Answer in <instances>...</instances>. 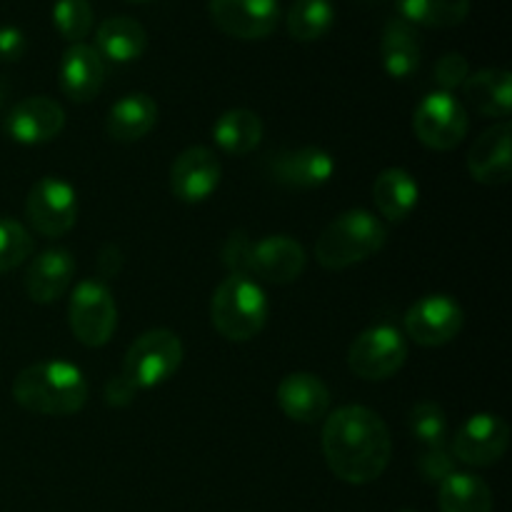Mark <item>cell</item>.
<instances>
[{"label":"cell","instance_id":"30","mask_svg":"<svg viewBox=\"0 0 512 512\" xmlns=\"http://www.w3.org/2000/svg\"><path fill=\"white\" fill-rule=\"evenodd\" d=\"M408 423L423 448H443V445H448V418H445L443 408L438 403H433V400H420V403H415L408 415Z\"/></svg>","mask_w":512,"mask_h":512},{"label":"cell","instance_id":"22","mask_svg":"<svg viewBox=\"0 0 512 512\" xmlns=\"http://www.w3.org/2000/svg\"><path fill=\"white\" fill-rule=\"evenodd\" d=\"M158 123V103L148 93H128L115 100L105 118V133L118 143L145 138Z\"/></svg>","mask_w":512,"mask_h":512},{"label":"cell","instance_id":"29","mask_svg":"<svg viewBox=\"0 0 512 512\" xmlns=\"http://www.w3.org/2000/svg\"><path fill=\"white\" fill-rule=\"evenodd\" d=\"M285 25L290 38L298 43H313L333 30L335 5L330 0H293Z\"/></svg>","mask_w":512,"mask_h":512},{"label":"cell","instance_id":"34","mask_svg":"<svg viewBox=\"0 0 512 512\" xmlns=\"http://www.w3.org/2000/svg\"><path fill=\"white\" fill-rule=\"evenodd\" d=\"M470 75V65L465 60L463 53H445L443 58L435 63V83L440 85L443 93H453L455 88L468 80Z\"/></svg>","mask_w":512,"mask_h":512},{"label":"cell","instance_id":"19","mask_svg":"<svg viewBox=\"0 0 512 512\" xmlns=\"http://www.w3.org/2000/svg\"><path fill=\"white\" fill-rule=\"evenodd\" d=\"M278 405L285 418L313 425L330 410V390L318 375L290 373L278 385Z\"/></svg>","mask_w":512,"mask_h":512},{"label":"cell","instance_id":"2","mask_svg":"<svg viewBox=\"0 0 512 512\" xmlns=\"http://www.w3.org/2000/svg\"><path fill=\"white\" fill-rule=\"evenodd\" d=\"M13 398L28 413L73 415L88 403V380L78 365L43 360L20 370L13 383Z\"/></svg>","mask_w":512,"mask_h":512},{"label":"cell","instance_id":"18","mask_svg":"<svg viewBox=\"0 0 512 512\" xmlns=\"http://www.w3.org/2000/svg\"><path fill=\"white\" fill-rule=\"evenodd\" d=\"M75 275V258L65 248L43 250L25 270V293L33 303L50 305L68 293Z\"/></svg>","mask_w":512,"mask_h":512},{"label":"cell","instance_id":"27","mask_svg":"<svg viewBox=\"0 0 512 512\" xmlns=\"http://www.w3.org/2000/svg\"><path fill=\"white\" fill-rule=\"evenodd\" d=\"M440 512H493V490L480 475L455 470L440 483Z\"/></svg>","mask_w":512,"mask_h":512},{"label":"cell","instance_id":"28","mask_svg":"<svg viewBox=\"0 0 512 512\" xmlns=\"http://www.w3.org/2000/svg\"><path fill=\"white\" fill-rule=\"evenodd\" d=\"M398 18L415 28H455L470 13V0H395Z\"/></svg>","mask_w":512,"mask_h":512},{"label":"cell","instance_id":"38","mask_svg":"<svg viewBox=\"0 0 512 512\" xmlns=\"http://www.w3.org/2000/svg\"><path fill=\"white\" fill-rule=\"evenodd\" d=\"M120 268H123V253H120L115 245H103V250H100L98 255L100 280L115 278V275L120 273Z\"/></svg>","mask_w":512,"mask_h":512},{"label":"cell","instance_id":"10","mask_svg":"<svg viewBox=\"0 0 512 512\" xmlns=\"http://www.w3.org/2000/svg\"><path fill=\"white\" fill-rule=\"evenodd\" d=\"M465 323L460 303L450 295L435 293L415 300L405 313V340H413L423 348H440L453 343Z\"/></svg>","mask_w":512,"mask_h":512},{"label":"cell","instance_id":"16","mask_svg":"<svg viewBox=\"0 0 512 512\" xmlns=\"http://www.w3.org/2000/svg\"><path fill=\"white\" fill-rule=\"evenodd\" d=\"M65 128V110L48 95H33L13 105L5 118V133L20 145H43Z\"/></svg>","mask_w":512,"mask_h":512},{"label":"cell","instance_id":"26","mask_svg":"<svg viewBox=\"0 0 512 512\" xmlns=\"http://www.w3.org/2000/svg\"><path fill=\"white\" fill-rule=\"evenodd\" d=\"M263 120L258 113L245 108L225 110L213 125V140L223 153L245 155L263 140Z\"/></svg>","mask_w":512,"mask_h":512},{"label":"cell","instance_id":"13","mask_svg":"<svg viewBox=\"0 0 512 512\" xmlns=\"http://www.w3.org/2000/svg\"><path fill=\"white\" fill-rule=\"evenodd\" d=\"M308 255L293 235H268L250 243L248 278L273 285H288L303 275Z\"/></svg>","mask_w":512,"mask_h":512},{"label":"cell","instance_id":"37","mask_svg":"<svg viewBox=\"0 0 512 512\" xmlns=\"http://www.w3.org/2000/svg\"><path fill=\"white\" fill-rule=\"evenodd\" d=\"M135 395H138V388L123 373L105 383V403L113 405V408H125V405L133 403Z\"/></svg>","mask_w":512,"mask_h":512},{"label":"cell","instance_id":"33","mask_svg":"<svg viewBox=\"0 0 512 512\" xmlns=\"http://www.w3.org/2000/svg\"><path fill=\"white\" fill-rule=\"evenodd\" d=\"M458 470L453 453H450L448 445L443 448H423L418 455V473L425 483H443L448 475H453Z\"/></svg>","mask_w":512,"mask_h":512},{"label":"cell","instance_id":"36","mask_svg":"<svg viewBox=\"0 0 512 512\" xmlns=\"http://www.w3.org/2000/svg\"><path fill=\"white\" fill-rule=\"evenodd\" d=\"M28 40L25 33L15 25H0V63H15L25 55Z\"/></svg>","mask_w":512,"mask_h":512},{"label":"cell","instance_id":"21","mask_svg":"<svg viewBox=\"0 0 512 512\" xmlns=\"http://www.w3.org/2000/svg\"><path fill=\"white\" fill-rule=\"evenodd\" d=\"M380 55H383V68L390 78L405 80L418 73L420 60H423L418 28L403 18H390L380 40Z\"/></svg>","mask_w":512,"mask_h":512},{"label":"cell","instance_id":"25","mask_svg":"<svg viewBox=\"0 0 512 512\" xmlns=\"http://www.w3.org/2000/svg\"><path fill=\"white\" fill-rule=\"evenodd\" d=\"M418 180L403 168H388L375 178L373 203L378 213L390 223H403L418 208Z\"/></svg>","mask_w":512,"mask_h":512},{"label":"cell","instance_id":"12","mask_svg":"<svg viewBox=\"0 0 512 512\" xmlns=\"http://www.w3.org/2000/svg\"><path fill=\"white\" fill-rule=\"evenodd\" d=\"M208 13L220 33L238 40H263L280 23L278 0H208Z\"/></svg>","mask_w":512,"mask_h":512},{"label":"cell","instance_id":"11","mask_svg":"<svg viewBox=\"0 0 512 512\" xmlns=\"http://www.w3.org/2000/svg\"><path fill=\"white\" fill-rule=\"evenodd\" d=\"M510 448V425L495 413H475L453 435L450 453L468 468H490Z\"/></svg>","mask_w":512,"mask_h":512},{"label":"cell","instance_id":"7","mask_svg":"<svg viewBox=\"0 0 512 512\" xmlns=\"http://www.w3.org/2000/svg\"><path fill=\"white\" fill-rule=\"evenodd\" d=\"M408 360V340L395 325H373L353 340L348 350V365L358 378L388 380Z\"/></svg>","mask_w":512,"mask_h":512},{"label":"cell","instance_id":"40","mask_svg":"<svg viewBox=\"0 0 512 512\" xmlns=\"http://www.w3.org/2000/svg\"><path fill=\"white\" fill-rule=\"evenodd\" d=\"M398 512H418V510H408V508H405V510H398Z\"/></svg>","mask_w":512,"mask_h":512},{"label":"cell","instance_id":"9","mask_svg":"<svg viewBox=\"0 0 512 512\" xmlns=\"http://www.w3.org/2000/svg\"><path fill=\"white\" fill-rule=\"evenodd\" d=\"M468 110L453 93L433 90L418 103L413 113V130L430 150H453L468 135Z\"/></svg>","mask_w":512,"mask_h":512},{"label":"cell","instance_id":"35","mask_svg":"<svg viewBox=\"0 0 512 512\" xmlns=\"http://www.w3.org/2000/svg\"><path fill=\"white\" fill-rule=\"evenodd\" d=\"M250 243L253 240L243 233V230H235L228 235L223 245V265L235 275H248V253Z\"/></svg>","mask_w":512,"mask_h":512},{"label":"cell","instance_id":"31","mask_svg":"<svg viewBox=\"0 0 512 512\" xmlns=\"http://www.w3.org/2000/svg\"><path fill=\"white\" fill-rule=\"evenodd\" d=\"M93 5L90 0H55L53 25L70 45L83 43L93 30Z\"/></svg>","mask_w":512,"mask_h":512},{"label":"cell","instance_id":"23","mask_svg":"<svg viewBox=\"0 0 512 512\" xmlns=\"http://www.w3.org/2000/svg\"><path fill=\"white\" fill-rule=\"evenodd\" d=\"M463 95L475 113L485 118L508 120L512 113V75L505 68H485L468 75L463 85Z\"/></svg>","mask_w":512,"mask_h":512},{"label":"cell","instance_id":"20","mask_svg":"<svg viewBox=\"0 0 512 512\" xmlns=\"http://www.w3.org/2000/svg\"><path fill=\"white\" fill-rule=\"evenodd\" d=\"M105 83V60L93 45L73 43L60 60V88L73 103H88Z\"/></svg>","mask_w":512,"mask_h":512},{"label":"cell","instance_id":"14","mask_svg":"<svg viewBox=\"0 0 512 512\" xmlns=\"http://www.w3.org/2000/svg\"><path fill=\"white\" fill-rule=\"evenodd\" d=\"M333 175L335 158L318 145L280 150L268 158V178L283 188L313 190L328 183Z\"/></svg>","mask_w":512,"mask_h":512},{"label":"cell","instance_id":"8","mask_svg":"<svg viewBox=\"0 0 512 512\" xmlns=\"http://www.w3.org/2000/svg\"><path fill=\"white\" fill-rule=\"evenodd\" d=\"M25 220L35 233L45 238H60L73 230L78 220V193L60 175H45L28 190Z\"/></svg>","mask_w":512,"mask_h":512},{"label":"cell","instance_id":"24","mask_svg":"<svg viewBox=\"0 0 512 512\" xmlns=\"http://www.w3.org/2000/svg\"><path fill=\"white\" fill-rule=\"evenodd\" d=\"M148 48V33L143 25L128 15L103 20L95 30V50L108 63H133Z\"/></svg>","mask_w":512,"mask_h":512},{"label":"cell","instance_id":"15","mask_svg":"<svg viewBox=\"0 0 512 512\" xmlns=\"http://www.w3.org/2000/svg\"><path fill=\"white\" fill-rule=\"evenodd\" d=\"M223 168L218 155L205 145L185 148L170 165V190L180 203H203L218 190Z\"/></svg>","mask_w":512,"mask_h":512},{"label":"cell","instance_id":"1","mask_svg":"<svg viewBox=\"0 0 512 512\" xmlns=\"http://www.w3.org/2000/svg\"><path fill=\"white\" fill-rule=\"evenodd\" d=\"M323 455L335 478L348 485H368L388 468L393 440L375 410L343 405L325 420Z\"/></svg>","mask_w":512,"mask_h":512},{"label":"cell","instance_id":"32","mask_svg":"<svg viewBox=\"0 0 512 512\" xmlns=\"http://www.w3.org/2000/svg\"><path fill=\"white\" fill-rule=\"evenodd\" d=\"M33 253V235L23 223L0 215V275L10 273Z\"/></svg>","mask_w":512,"mask_h":512},{"label":"cell","instance_id":"39","mask_svg":"<svg viewBox=\"0 0 512 512\" xmlns=\"http://www.w3.org/2000/svg\"><path fill=\"white\" fill-rule=\"evenodd\" d=\"M3 103H5V83L0 80V108H3Z\"/></svg>","mask_w":512,"mask_h":512},{"label":"cell","instance_id":"3","mask_svg":"<svg viewBox=\"0 0 512 512\" xmlns=\"http://www.w3.org/2000/svg\"><path fill=\"white\" fill-rule=\"evenodd\" d=\"M388 243V228L375 213L353 208L340 213L315 240V260L325 270H345L373 258Z\"/></svg>","mask_w":512,"mask_h":512},{"label":"cell","instance_id":"5","mask_svg":"<svg viewBox=\"0 0 512 512\" xmlns=\"http://www.w3.org/2000/svg\"><path fill=\"white\" fill-rule=\"evenodd\" d=\"M70 330L85 348H103L118 328V305L113 290L100 278L80 280L68 305Z\"/></svg>","mask_w":512,"mask_h":512},{"label":"cell","instance_id":"41","mask_svg":"<svg viewBox=\"0 0 512 512\" xmlns=\"http://www.w3.org/2000/svg\"><path fill=\"white\" fill-rule=\"evenodd\" d=\"M133 3H148V0H133Z\"/></svg>","mask_w":512,"mask_h":512},{"label":"cell","instance_id":"17","mask_svg":"<svg viewBox=\"0 0 512 512\" xmlns=\"http://www.w3.org/2000/svg\"><path fill=\"white\" fill-rule=\"evenodd\" d=\"M512 125L500 120L475 138L468 153V173L480 185H508L512 178Z\"/></svg>","mask_w":512,"mask_h":512},{"label":"cell","instance_id":"6","mask_svg":"<svg viewBox=\"0 0 512 512\" xmlns=\"http://www.w3.org/2000/svg\"><path fill=\"white\" fill-rule=\"evenodd\" d=\"M183 355V343L173 330L153 328L140 335L128 348L123 360V375L138 390L158 388L178 373Z\"/></svg>","mask_w":512,"mask_h":512},{"label":"cell","instance_id":"4","mask_svg":"<svg viewBox=\"0 0 512 512\" xmlns=\"http://www.w3.org/2000/svg\"><path fill=\"white\" fill-rule=\"evenodd\" d=\"M270 303L260 283L248 275L230 273L210 298L213 328L230 343H248L263 333L268 323Z\"/></svg>","mask_w":512,"mask_h":512}]
</instances>
